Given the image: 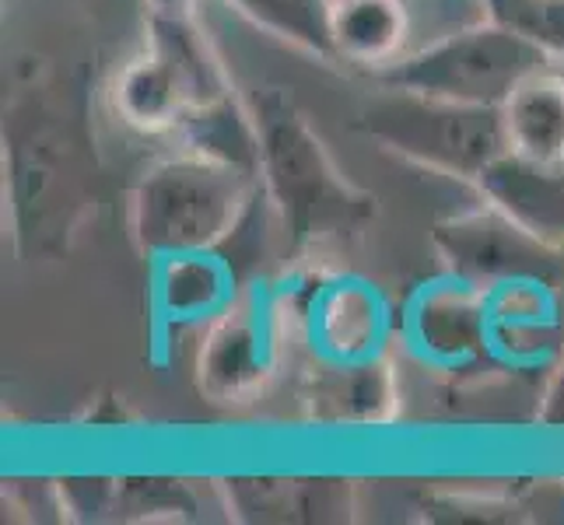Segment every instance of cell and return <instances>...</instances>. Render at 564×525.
Segmentation results:
<instances>
[{"label":"cell","mask_w":564,"mask_h":525,"mask_svg":"<svg viewBox=\"0 0 564 525\" xmlns=\"http://www.w3.org/2000/svg\"><path fill=\"white\" fill-rule=\"evenodd\" d=\"M252 116L260 133V186L278 214L288 249L295 256H313L358 239L376 221L372 193L347 179L291 102L274 95Z\"/></svg>","instance_id":"cell-1"},{"label":"cell","mask_w":564,"mask_h":525,"mask_svg":"<svg viewBox=\"0 0 564 525\" xmlns=\"http://www.w3.org/2000/svg\"><path fill=\"white\" fill-rule=\"evenodd\" d=\"M260 172L197 147L144 168L130 193V231L144 256L214 252L239 228Z\"/></svg>","instance_id":"cell-2"},{"label":"cell","mask_w":564,"mask_h":525,"mask_svg":"<svg viewBox=\"0 0 564 525\" xmlns=\"http://www.w3.org/2000/svg\"><path fill=\"white\" fill-rule=\"evenodd\" d=\"M554 61L557 56L533 39L484 18L400 56L397 64L376 70V77L382 88L501 109L522 77Z\"/></svg>","instance_id":"cell-3"},{"label":"cell","mask_w":564,"mask_h":525,"mask_svg":"<svg viewBox=\"0 0 564 525\" xmlns=\"http://www.w3.org/2000/svg\"><path fill=\"white\" fill-rule=\"evenodd\" d=\"M361 130L403 162L466 183H477V175L509 151L498 106H466L397 88L365 106Z\"/></svg>","instance_id":"cell-4"},{"label":"cell","mask_w":564,"mask_h":525,"mask_svg":"<svg viewBox=\"0 0 564 525\" xmlns=\"http://www.w3.org/2000/svg\"><path fill=\"white\" fill-rule=\"evenodd\" d=\"M432 245L445 274L480 291L516 281H543L557 287L564 277V245L533 236L495 204L438 221Z\"/></svg>","instance_id":"cell-5"},{"label":"cell","mask_w":564,"mask_h":525,"mask_svg":"<svg viewBox=\"0 0 564 525\" xmlns=\"http://www.w3.org/2000/svg\"><path fill=\"white\" fill-rule=\"evenodd\" d=\"M11 197L18 214V236L35 242V249L61 245L67 231H74L85 197L61 127L39 120L22 123V130L14 133Z\"/></svg>","instance_id":"cell-6"},{"label":"cell","mask_w":564,"mask_h":525,"mask_svg":"<svg viewBox=\"0 0 564 525\" xmlns=\"http://www.w3.org/2000/svg\"><path fill=\"white\" fill-rule=\"evenodd\" d=\"M274 316L260 298H236L207 322L197 354V385L207 400L246 403L263 393L278 368Z\"/></svg>","instance_id":"cell-7"},{"label":"cell","mask_w":564,"mask_h":525,"mask_svg":"<svg viewBox=\"0 0 564 525\" xmlns=\"http://www.w3.org/2000/svg\"><path fill=\"white\" fill-rule=\"evenodd\" d=\"M406 340L424 361L445 372L495 354L488 291L449 274L424 284L406 308Z\"/></svg>","instance_id":"cell-8"},{"label":"cell","mask_w":564,"mask_h":525,"mask_svg":"<svg viewBox=\"0 0 564 525\" xmlns=\"http://www.w3.org/2000/svg\"><path fill=\"white\" fill-rule=\"evenodd\" d=\"M386 302L372 284L358 277L323 281L308 302V333L313 343L337 364H358L379 358L386 340Z\"/></svg>","instance_id":"cell-9"},{"label":"cell","mask_w":564,"mask_h":525,"mask_svg":"<svg viewBox=\"0 0 564 525\" xmlns=\"http://www.w3.org/2000/svg\"><path fill=\"white\" fill-rule=\"evenodd\" d=\"M477 189L533 236L564 245V162H533L505 151L477 175Z\"/></svg>","instance_id":"cell-10"},{"label":"cell","mask_w":564,"mask_h":525,"mask_svg":"<svg viewBox=\"0 0 564 525\" xmlns=\"http://www.w3.org/2000/svg\"><path fill=\"white\" fill-rule=\"evenodd\" d=\"M112 102L130 127L148 133L180 130L186 112L197 106L176 56L159 43H151L138 61L120 70L112 85Z\"/></svg>","instance_id":"cell-11"},{"label":"cell","mask_w":564,"mask_h":525,"mask_svg":"<svg viewBox=\"0 0 564 525\" xmlns=\"http://www.w3.org/2000/svg\"><path fill=\"white\" fill-rule=\"evenodd\" d=\"M505 141L533 162H564V70L554 64L527 74L501 106Z\"/></svg>","instance_id":"cell-12"},{"label":"cell","mask_w":564,"mask_h":525,"mask_svg":"<svg viewBox=\"0 0 564 525\" xmlns=\"http://www.w3.org/2000/svg\"><path fill=\"white\" fill-rule=\"evenodd\" d=\"M329 35L337 61L382 70L406 56L411 11L403 0H334Z\"/></svg>","instance_id":"cell-13"},{"label":"cell","mask_w":564,"mask_h":525,"mask_svg":"<svg viewBox=\"0 0 564 525\" xmlns=\"http://www.w3.org/2000/svg\"><path fill=\"white\" fill-rule=\"evenodd\" d=\"M154 302L172 322H210L236 302L231 295V270L214 252H180V256L154 260Z\"/></svg>","instance_id":"cell-14"},{"label":"cell","mask_w":564,"mask_h":525,"mask_svg":"<svg viewBox=\"0 0 564 525\" xmlns=\"http://www.w3.org/2000/svg\"><path fill=\"white\" fill-rule=\"evenodd\" d=\"M252 25L278 35L323 61H337L334 35H329V4L334 0H228Z\"/></svg>","instance_id":"cell-15"},{"label":"cell","mask_w":564,"mask_h":525,"mask_svg":"<svg viewBox=\"0 0 564 525\" xmlns=\"http://www.w3.org/2000/svg\"><path fill=\"white\" fill-rule=\"evenodd\" d=\"M319 400H337L340 417L386 420L397 400V382L382 358H368L358 364H340V375L326 385Z\"/></svg>","instance_id":"cell-16"},{"label":"cell","mask_w":564,"mask_h":525,"mask_svg":"<svg viewBox=\"0 0 564 525\" xmlns=\"http://www.w3.org/2000/svg\"><path fill=\"white\" fill-rule=\"evenodd\" d=\"M484 18L533 39L564 61V0H480Z\"/></svg>","instance_id":"cell-17"},{"label":"cell","mask_w":564,"mask_h":525,"mask_svg":"<svg viewBox=\"0 0 564 525\" xmlns=\"http://www.w3.org/2000/svg\"><path fill=\"white\" fill-rule=\"evenodd\" d=\"M154 14H183L189 8V0H148Z\"/></svg>","instance_id":"cell-18"}]
</instances>
